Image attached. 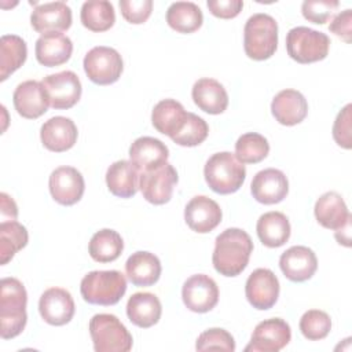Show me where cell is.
<instances>
[{
    "mask_svg": "<svg viewBox=\"0 0 352 352\" xmlns=\"http://www.w3.org/2000/svg\"><path fill=\"white\" fill-rule=\"evenodd\" d=\"M161 261L150 252H135L125 263L128 279L135 286H151L161 276Z\"/></svg>",
    "mask_w": 352,
    "mask_h": 352,
    "instance_id": "cell-29",
    "label": "cell"
},
{
    "mask_svg": "<svg viewBox=\"0 0 352 352\" xmlns=\"http://www.w3.org/2000/svg\"><path fill=\"white\" fill-rule=\"evenodd\" d=\"M186 117L187 111L180 102L175 99H162L153 109L151 122L160 133L173 138L183 126Z\"/></svg>",
    "mask_w": 352,
    "mask_h": 352,
    "instance_id": "cell-31",
    "label": "cell"
},
{
    "mask_svg": "<svg viewBox=\"0 0 352 352\" xmlns=\"http://www.w3.org/2000/svg\"><path fill=\"white\" fill-rule=\"evenodd\" d=\"M32 28L41 33H60L72 26V10L65 1L36 4L30 15Z\"/></svg>",
    "mask_w": 352,
    "mask_h": 352,
    "instance_id": "cell-19",
    "label": "cell"
},
{
    "mask_svg": "<svg viewBox=\"0 0 352 352\" xmlns=\"http://www.w3.org/2000/svg\"><path fill=\"white\" fill-rule=\"evenodd\" d=\"M169 150L157 138L142 136L138 138L129 147V161L140 170H151L166 162Z\"/></svg>",
    "mask_w": 352,
    "mask_h": 352,
    "instance_id": "cell-24",
    "label": "cell"
},
{
    "mask_svg": "<svg viewBox=\"0 0 352 352\" xmlns=\"http://www.w3.org/2000/svg\"><path fill=\"white\" fill-rule=\"evenodd\" d=\"M245 294L253 308L260 311L270 309L279 297V280L271 270L257 268L246 280Z\"/></svg>",
    "mask_w": 352,
    "mask_h": 352,
    "instance_id": "cell-13",
    "label": "cell"
},
{
    "mask_svg": "<svg viewBox=\"0 0 352 352\" xmlns=\"http://www.w3.org/2000/svg\"><path fill=\"white\" fill-rule=\"evenodd\" d=\"M195 349L197 351L220 349V351L234 352L235 341H234V337L227 330L220 327H212L198 336Z\"/></svg>",
    "mask_w": 352,
    "mask_h": 352,
    "instance_id": "cell-40",
    "label": "cell"
},
{
    "mask_svg": "<svg viewBox=\"0 0 352 352\" xmlns=\"http://www.w3.org/2000/svg\"><path fill=\"white\" fill-rule=\"evenodd\" d=\"M162 314L160 298L148 292L133 293L126 302V316L138 327L147 329L158 323Z\"/></svg>",
    "mask_w": 352,
    "mask_h": 352,
    "instance_id": "cell-28",
    "label": "cell"
},
{
    "mask_svg": "<svg viewBox=\"0 0 352 352\" xmlns=\"http://www.w3.org/2000/svg\"><path fill=\"white\" fill-rule=\"evenodd\" d=\"M124 250L121 235L110 228L96 231L88 245L89 256L98 263H110L117 260Z\"/></svg>",
    "mask_w": 352,
    "mask_h": 352,
    "instance_id": "cell-34",
    "label": "cell"
},
{
    "mask_svg": "<svg viewBox=\"0 0 352 352\" xmlns=\"http://www.w3.org/2000/svg\"><path fill=\"white\" fill-rule=\"evenodd\" d=\"M48 187L52 198L65 206L77 204L85 190V182L80 170L73 166H59L50 175Z\"/></svg>",
    "mask_w": 352,
    "mask_h": 352,
    "instance_id": "cell-14",
    "label": "cell"
},
{
    "mask_svg": "<svg viewBox=\"0 0 352 352\" xmlns=\"http://www.w3.org/2000/svg\"><path fill=\"white\" fill-rule=\"evenodd\" d=\"M208 133H209V126L206 121L199 116L187 111V117L184 120L183 126L170 139L179 146L194 147L201 144L208 138Z\"/></svg>",
    "mask_w": 352,
    "mask_h": 352,
    "instance_id": "cell-38",
    "label": "cell"
},
{
    "mask_svg": "<svg viewBox=\"0 0 352 352\" xmlns=\"http://www.w3.org/2000/svg\"><path fill=\"white\" fill-rule=\"evenodd\" d=\"M250 191L257 202L274 205L286 198L289 192V182L282 170L267 168L254 175Z\"/></svg>",
    "mask_w": 352,
    "mask_h": 352,
    "instance_id": "cell-17",
    "label": "cell"
},
{
    "mask_svg": "<svg viewBox=\"0 0 352 352\" xmlns=\"http://www.w3.org/2000/svg\"><path fill=\"white\" fill-rule=\"evenodd\" d=\"M253 252L250 235L241 228H227L216 236L212 263L224 276H236L248 265Z\"/></svg>",
    "mask_w": 352,
    "mask_h": 352,
    "instance_id": "cell-1",
    "label": "cell"
},
{
    "mask_svg": "<svg viewBox=\"0 0 352 352\" xmlns=\"http://www.w3.org/2000/svg\"><path fill=\"white\" fill-rule=\"evenodd\" d=\"M329 30L345 43L352 41V11L349 8L338 12L329 25Z\"/></svg>",
    "mask_w": 352,
    "mask_h": 352,
    "instance_id": "cell-45",
    "label": "cell"
},
{
    "mask_svg": "<svg viewBox=\"0 0 352 352\" xmlns=\"http://www.w3.org/2000/svg\"><path fill=\"white\" fill-rule=\"evenodd\" d=\"M338 4L337 0H305L301 4V12L307 21L323 25L329 21Z\"/></svg>",
    "mask_w": 352,
    "mask_h": 352,
    "instance_id": "cell-41",
    "label": "cell"
},
{
    "mask_svg": "<svg viewBox=\"0 0 352 352\" xmlns=\"http://www.w3.org/2000/svg\"><path fill=\"white\" fill-rule=\"evenodd\" d=\"M330 38L326 33L307 26H297L286 34L287 55L298 63H312L327 56Z\"/></svg>",
    "mask_w": 352,
    "mask_h": 352,
    "instance_id": "cell-7",
    "label": "cell"
},
{
    "mask_svg": "<svg viewBox=\"0 0 352 352\" xmlns=\"http://www.w3.org/2000/svg\"><path fill=\"white\" fill-rule=\"evenodd\" d=\"M140 170L128 160L113 162L106 172L109 191L118 198H131L139 190Z\"/></svg>",
    "mask_w": 352,
    "mask_h": 352,
    "instance_id": "cell-25",
    "label": "cell"
},
{
    "mask_svg": "<svg viewBox=\"0 0 352 352\" xmlns=\"http://www.w3.org/2000/svg\"><path fill=\"white\" fill-rule=\"evenodd\" d=\"M34 52L40 65L47 67L60 66L70 59L73 43L63 33H45L37 38Z\"/></svg>",
    "mask_w": 352,
    "mask_h": 352,
    "instance_id": "cell-23",
    "label": "cell"
},
{
    "mask_svg": "<svg viewBox=\"0 0 352 352\" xmlns=\"http://www.w3.org/2000/svg\"><path fill=\"white\" fill-rule=\"evenodd\" d=\"M191 96L194 103L208 114H221L228 106V94L214 78L206 77L195 81Z\"/></svg>",
    "mask_w": 352,
    "mask_h": 352,
    "instance_id": "cell-27",
    "label": "cell"
},
{
    "mask_svg": "<svg viewBox=\"0 0 352 352\" xmlns=\"http://www.w3.org/2000/svg\"><path fill=\"white\" fill-rule=\"evenodd\" d=\"M12 102L16 113L28 120L38 118L51 106L41 81L36 80H26L18 84L12 95Z\"/></svg>",
    "mask_w": 352,
    "mask_h": 352,
    "instance_id": "cell-16",
    "label": "cell"
},
{
    "mask_svg": "<svg viewBox=\"0 0 352 352\" xmlns=\"http://www.w3.org/2000/svg\"><path fill=\"white\" fill-rule=\"evenodd\" d=\"M257 236L267 248H279L290 238V223L282 212H267L261 214L256 224Z\"/></svg>",
    "mask_w": 352,
    "mask_h": 352,
    "instance_id": "cell-30",
    "label": "cell"
},
{
    "mask_svg": "<svg viewBox=\"0 0 352 352\" xmlns=\"http://www.w3.org/2000/svg\"><path fill=\"white\" fill-rule=\"evenodd\" d=\"M41 84L48 95L50 104L56 110H67L81 98V81L72 70L50 74L41 80Z\"/></svg>",
    "mask_w": 352,
    "mask_h": 352,
    "instance_id": "cell-10",
    "label": "cell"
},
{
    "mask_svg": "<svg viewBox=\"0 0 352 352\" xmlns=\"http://www.w3.org/2000/svg\"><path fill=\"white\" fill-rule=\"evenodd\" d=\"M28 293L16 278H3L0 292V334L8 340L19 336L28 322Z\"/></svg>",
    "mask_w": 352,
    "mask_h": 352,
    "instance_id": "cell-2",
    "label": "cell"
},
{
    "mask_svg": "<svg viewBox=\"0 0 352 352\" xmlns=\"http://www.w3.org/2000/svg\"><path fill=\"white\" fill-rule=\"evenodd\" d=\"M204 176L212 191L227 195L242 187L246 177V168L241 161H238L235 154L221 151L213 154L206 161Z\"/></svg>",
    "mask_w": 352,
    "mask_h": 352,
    "instance_id": "cell-3",
    "label": "cell"
},
{
    "mask_svg": "<svg viewBox=\"0 0 352 352\" xmlns=\"http://www.w3.org/2000/svg\"><path fill=\"white\" fill-rule=\"evenodd\" d=\"M268 153V140L257 132L243 133L235 143V157L242 164H257L263 161Z\"/></svg>",
    "mask_w": 352,
    "mask_h": 352,
    "instance_id": "cell-37",
    "label": "cell"
},
{
    "mask_svg": "<svg viewBox=\"0 0 352 352\" xmlns=\"http://www.w3.org/2000/svg\"><path fill=\"white\" fill-rule=\"evenodd\" d=\"M271 111L279 124L293 126L300 124L307 117L308 102L297 89H282L274 96Z\"/></svg>",
    "mask_w": 352,
    "mask_h": 352,
    "instance_id": "cell-22",
    "label": "cell"
},
{
    "mask_svg": "<svg viewBox=\"0 0 352 352\" xmlns=\"http://www.w3.org/2000/svg\"><path fill=\"white\" fill-rule=\"evenodd\" d=\"M301 334L311 341L323 340L331 330L330 316L320 309H309L300 319Z\"/></svg>",
    "mask_w": 352,
    "mask_h": 352,
    "instance_id": "cell-39",
    "label": "cell"
},
{
    "mask_svg": "<svg viewBox=\"0 0 352 352\" xmlns=\"http://www.w3.org/2000/svg\"><path fill=\"white\" fill-rule=\"evenodd\" d=\"M209 11L221 19L235 18L243 8L242 0H208Z\"/></svg>",
    "mask_w": 352,
    "mask_h": 352,
    "instance_id": "cell-44",
    "label": "cell"
},
{
    "mask_svg": "<svg viewBox=\"0 0 352 352\" xmlns=\"http://www.w3.org/2000/svg\"><path fill=\"white\" fill-rule=\"evenodd\" d=\"M223 217V212L216 201L206 195H197L188 201L184 209L187 226L198 232L206 234L214 230Z\"/></svg>",
    "mask_w": 352,
    "mask_h": 352,
    "instance_id": "cell-18",
    "label": "cell"
},
{
    "mask_svg": "<svg viewBox=\"0 0 352 352\" xmlns=\"http://www.w3.org/2000/svg\"><path fill=\"white\" fill-rule=\"evenodd\" d=\"M82 66L87 77L98 85L116 82L124 69L122 58L118 51L104 45L91 48L84 56Z\"/></svg>",
    "mask_w": 352,
    "mask_h": 352,
    "instance_id": "cell-8",
    "label": "cell"
},
{
    "mask_svg": "<svg viewBox=\"0 0 352 352\" xmlns=\"http://www.w3.org/2000/svg\"><path fill=\"white\" fill-rule=\"evenodd\" d=\"M18 216V206L15 201L6 192L0 194V217L1 221H11L16 220Z\"/></svg>",
    "mask_w": 352,
    "mask_h": 352,
    "instance_id": "cell-46",
    "label": "cell"
},
{
    "mask_svg": "<svg viewBox=\"0 0 352 352\" xmlns=\"http://www.w3.org/2000/svg\"><path fill=\"white\" fill-rule=\"evenodd\" d=\"M279 267L283 275L292 282H304L314 276L318 270V258L307 246H292L279 257Z\"/></svg>",
    "mask_w": 352,
    "mask_h": 352,
    "instance_id": "cell-20",
    "label": "cell"
},
{
    "mask_svg": "<svg viewBox=\"0 0 352 352\" xmlns=\"http://www.w3.org/2000/svg\"><path fill=\"white\" fill-rule=\"evenodd\" d=\"M78 131L73 120L56 116L47 120L40 129L43 146L54 153H62L72 148L77 142Z\"/></svg>",
    "mask_w": 352,
    "mask_h": 352,
    "instance_id": "cell-21",
    "label": "cell"
},
{
    "mask_svg": "<svg viewBox=\"0 0 352 352\" xmlns=\"http://www.w3.org/2000/svg\"><path fill=\"white\" fill-rule=\"evenodd\" d=\"M351 104L348 103L344 109L340 110V113L336 117V121L333 124V138L336 143L344 148H351L352 140H351Z\"/></svg>",
    "mask_w": 352,
    "mask_h": 352,
    "instance_id": "cell-43",
    "label": "cell"
},
{
    "mask_svg": "<svg viewBox=\"0 0 352 352\" xmlns=\"http://www.w3.org/2000/svg\"><path fill=\"white\" fill-rule=\"evenodd\" d=\"M166 22L179 33H192L202 26L204 15L195 3L176 1L166 10Z\"/></svg>",
    "mask_w": 352,
    "mask_h": 352,
    "instance_id": "cell-32",
    "label": "cell"
},
{
    "mask_svg": "<svg viewBox=\"0 0 352 352\" xmlns=\"http://www.w3.org/2000/svg\"><path fill=\"white\" fill-rule=\"evenodd\" d=\"M89 334L96 352H128L132 349V336L116 315H94L89 320Z\"/></svg>",
    "mask_w": 352,
    "mask_h": 352,
    "instance_id": "cell-6",
    "label": "cell"
},
{
    "mask_svg": "<svg viewBox=\"0 0 352 352\" xmlns=\"http://www.w3.org/2000/svg\"><path fill=\"white\" fill-rule=\"evenodd\" d=\"M182 298L190 311L205 314L216 307L219 301V287L209 275L197 274L183 283Z\"/></svg>",
    "mask_w": 352,
    "mask_h": 352,
    "instance_id": "cell-12",
    "label": "cell"
},
{
    "mask_svg": "<svg viewBox=\"0 0 352 352\" xmlns=\"http://www.w3.org/2000/svg\"><path fill=\"white\" fill-rule=\"evenodd\" d=\"M80 19L84 28L91 32H106L116 22L114 7L107 0L85 1L81 7Z\"/></svg>",
    "mask_w": 352,
    "mask_h": 352,
    "instance_id": "cell-35",
    "label": "cell"
},
{
    "mask_svg": "<svg viewBox=\"0 0 352 352\" xmlns=\"http://www.w3.org/2000/svg\"><path fill=\"white\" fill-rule=\"evenodd\" d=\"M126 292V279L117 271H91L80 283L82 298L95 305H114Z\"/></svg>",
    "mask_w": 352,
    "mask_h": 352,
    "instance_id": "cell-5",
    "label": "cell"
},
{
    "mask_svg": "<svg viewBox=\"0 0 352 352\" xmlns=\"http://www.w3.org/2000/svg\"><path fill=\"white\" fill-rule=\"evenodd\" d=\"M278 47V23L264 12L249 16L243 28V50L253 60L271 58Z\"/></svg>",
    "mask_w": 352,
    "mask_h": 352,
    "instance_id": "cell-4",
    "label": "cell"
},
{
    "mask_svg": "<svg viewBox=\"0 0 352 352\" xmlns=\"http://www.w3.org/2000/svg\"><path fill=\"white\" fill-rule=\"evenodd\" d=\"M29 235L25 226L16 220L0 223V263L7 264L16 252L28 245Z\"/></svg>",
    "mask_w": 352,
    "mask_h": 352,
    "instance_id": "cell-36",
    "label": "cell"
},
{
    "mask_svg": "<svg viewBox=\"0 0 352 352\" xmlns=\"http://www.w3.org/2000/svg\"><path fill=\"white\" fill-rule=\"evenodd\" d=\"M120 10L125 21L133 25L144 23L153 11L151 0H121Z\"/></svg>",
    "mask_w": 352,
    "mask_h": 352,
    "instance_id": "cell-42",
    "label": "cell"
},
{
    "mask_svg": "<svg viewBox=\"0 0 352 352\" xmlns=\"http://www.w3.org/2000/svg\"><path fill=\"white\" fill-rule=\"evenodd\" d=\"M318 223L327 230H338L351 220V213L342 197L336 191L322 194L314 208Z\"/></svg>",
    "mask_w": 352,
    "mask_h": 352,
    "instance_id": "cell-26",
    "label": "cell"
},
{
    "mask_svg": "<svg viewBox=\"0 0 352 352\" xmlns=\"http://www.w3.org/2000/svg\"><path fill=\"white\" fill-rule=\"evenodd\" d=\"M292 338V330L286 320L271 318L260 322L253 333L250 342L245 346L246 352H278L285 348Z\"/></svg>",
    "mask_w": 352,
    "mask_h": 352,
    "instance_id": "cell-11",
    "label": "cell"
},
{
    "mask_svg": "<svg viewBox=\"0 0 352 352\" xmlns=\"http://www.w3.org/2000/svg\"><path fill=\"white\" fill-rule=\"evenodd\" d=\"M74 301L72 294L62 287L47 289L38 300V312L43 320L52 326H63L74 316Z\"/></svg>",
    "mask_w": 352,
    "mask_h": 352,
    "instance_id": "cell-15",
    "label": "cell"
},
{
    "mask_svg": "<svg viewBox=\"0 0 352 352\" xmlns=\"http://www.w3.org/2000/svg\"><path fill=\"white\" fill-rule=\"evenodd\" d=\"M28 47L22 37L4 34L0 38V81L18 70L26 60Z\"/></svg>",
    "mask_w": 352,
    "mask_h": 352,
    "instance_id": "cell-33",
    "label": "cell"
},
{
    "mask_svg": "<svg viewBox=\"0 0 352 352\" xmlns=\"http://www.w3.org/2000/svg\"><path fill=\"white\" fill-rule=\"evenodd\" d=\"M349 230H351V220L341 228L336 230V239L338 241V243L344 245V246H351V238H349Z\"/></svg>",
    "mask_w": 352,
    "mask_h": 352,
    "instance_id": "cell-47",
    "label": "cell"
},
{
    "mask_svg": "<svg viewBox=\"0 0 352 352\" xmlns=\"http://www.w3.org/2000/svg\"><path fill=\"white\" fill-rule=\"evenodd\" d=\"M177 180L179 176L175 166L165 162L155 169L140 172L139 188L147 202L153 205H164L170 201Z\"/></svg>",
    "mask_w": 352,
    "mask_h": 352,
    "instance_id": "cell-9",
    "label": "cell"
}]
</instances>
